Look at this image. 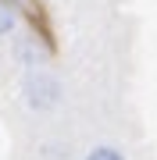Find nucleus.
I'll return each instance as SVG.
<instances>
[{
	"instance_id": "obj_2",
	"label": "nucleus",
	"mask_w": 157,
	"mask_h": 160,
	"mask_svg": "<svg viewBox=\"0 0 157 160\" xmlns=\"http://www.w3.org/2000/svg\"><path fill=\"white\" fill-rule=\"evenodd\" d=\"M18 61L25 64V68H43V61H47V50H43L36 39H25L18 46Z\"/></svg>"
},
{
	"instance_id": "obj_3",
	"label": "nucleus",
	"mask_w": 157,
	"mask_h": 160,
	"mask_svg": "<svg viewBox=\"0 0 157 160\" xmlns=\"http://www.w3.org/2000/svg\"><path fill=\"white\" fill-rule=\"evenodd\" d=\"M14 25H18V14H14V7H11V4H4V0H0V36H7V32H14Z\"/></svg>"
},
{
	"instance_id": "obj_4",
	"label": "nucleus",
	"mask_w": 157,
	"mask_h": 160,
	"mask_svg": "<svg viewBox=\"0 0 157 160\" xmlns=\"http://www.w3.org/2000/svg\"><path fill=\"white\" fill-rule=\"evenodd\" d=\"M86 160H125V157L118 153L114 146H97V149H89V153H86Z\"/></svg>"
},
{
	"instance_id": "obj_1",
	"label": "nucleus",
	"mask_w": 157,
	"mask_h": 160,
	"mask_svg": "<svg viewBox=\"0 0 157 160\" xmlns=\"http://www.w3.org/2000/svg\"><path fill=\"white\" fill-rule=\"evenodd\" d=\"M22 92H25V103H29L32 110H54L64 96L61 89V78L47 68H29V75H25L22 82Z\"/></svg>"
}]
</instances>
